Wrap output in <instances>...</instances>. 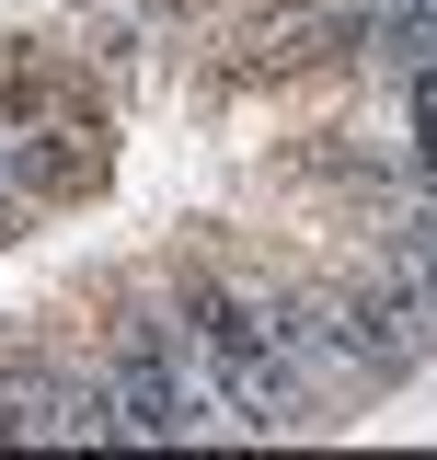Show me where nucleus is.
Here are the masks:
<instances>
[{
	"label": "nucleus",
	"mask_w": 437,
	"mask_h": 460,
	"mask_svg": "<svg viewBox=\"0 0 437 460\" xmlns=\"http://www.w3.org/2000/svg\"><path fill=\"white\" fill-rule=\"evenodd\" d=\"M369 288L415 323V345H437V242L426 230H391L380 253H369Z\"/></svg>",
	"instance_id": "2"
},
{
	"label": "nucleus",
	"mask_w": 437,
	"mask_h": 460,
	"mask_svg": "<svg viewBox=\"0 0 437 460\" xmlns=\"http://www.w3.org/2000/svg\"><path fill=\"white\" fill-rule=\"evenodd\" d=\"M104 414H115V438H150V449L184 438V426H173V380H162V357H150L138 323L104 345Z\"/></svg>",
	"instance_id": "1"
}]
</instances>
